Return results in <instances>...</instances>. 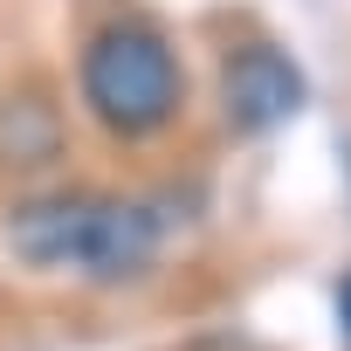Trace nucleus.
I'll return each mask as SVG.
<instances>
[{"label": "nucleus", "instance_id": "nucleus-4", "mask_svg": "<svg viewBox=\"0 0 351 351\" xmlns=\"http://www.w3.org/2000/svg\"><path fill=\"white\" fill-rule=\"evenodd\" d=\"M56 152H62V117L49 97H35V90L0 97V172H35Z\"/></svg>", "mask_w": 351, "mask_h": 351}, {"label": "nucleus", "instance_id": "nucleus-2", "mask_svg": "<svg viewBox=\"0 0 351 351\" xmlns=\"http://www.w3.org/2000/svg\"><path fill=\"white\" fill-rule=\"evenodd\" d=\"M83 104L110 138H152L180 117L186 104V69L172 42L145 21H110L83 42Z\"/></svg>", "mask_w": 351, "mask_h": 351}, {"label": "nucleus", "instance_id": "nucleus-3", "mask_svg": "<svg viewBox=\"0 0 351 351\" xmlns=\"http://www.w3.org/2000/svg\"><path fill=\"white\" fill-rule=\"evenodd\" d=\"M221 104H228L234 131L262 138V131H276V124H289L303 110V69L276 42H241L221 62Z\"/></svg>", "mask_w": 351, "mask_h": 351}, {"label": "nucleus", "instance_id": "nucleus-1", "mask_svg": "<svg viewBox=\"0 0 351 351\" xmlns=\"http://www.w3.org/2000/svg\"><path fill=\"white\" fill-rule=\"evenodd\" d=\"M21 262L42 269H83V276H124L152 262L158 248V214L117 193H42L21 200L8 221Z\"/></svg>", "mask_w": 351, "mask_h": 351}, {"label": "nucleus", "instance_id": "nucleus-5", "mask_svg": "<svg viewBox=\"0 0 351 351\" xmlns=\"http://www.w3.org/2000/svg\"><path fill=\"white\" fill-rule=\"evenodd\" d=\"M337 330H344V344H351V269H344V282H337Z\"/></svg>", "mask_w": 351, "mask_h": 351}]
</instances>
